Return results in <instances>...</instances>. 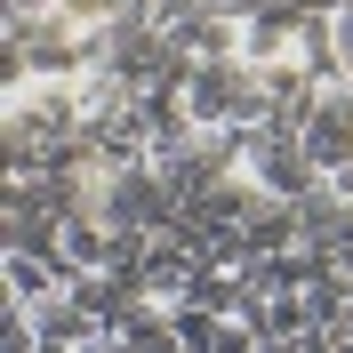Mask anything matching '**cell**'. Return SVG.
Instances as JSON below:
<instances>
[{"label": "cell", "instance_id": "obj_2", "mask_svg": "<svg viewBox=\"0 0 353 353\" xmlns=\"http://www.w3.org/2000/svg\"><path fill=\"white\" fill-rule=\"evenodd\" d=\"M169 330H176V345H185V353H217L225 313H209V305H169Z\"/></svg>", "mask_w": 353, "mask_h": 353}, {"label": "cell", "instance_id": "obj_3", "mask_svg": "<svg viewBox=\"0 0 353 353\" xmlns=\"http://www.w3.org/2000/svg\"><path fill=\"white\" fill-rule=\"evenodd\" d=\"M330 48H337V72L353 81V8H337V17H330Z\"/></svg>", "mask_w": 353, "mask_h": 353}, {"label": "cell", "instance_id": "obj_7", "mask_svg": "<svg viewBox=\"0 0 353 353\" xmlns=\"http://www.w3.org/2000/svg\"><path fill=\"white\" fill-rule=\"evenodd\" d=\"M305 17H337V8H353V0H297Z\"/></svg>", "mask_w": 353, "mask_h": 353}, {"label": "cell", "instance_id": "obj_1", "mask_svg": "<svg viewBox=\"0 0 353 353\" xmlns=\"http://www.w3.org/2000/svg\"><path fill=\"white\" fill-rule=\"evenodd\" d=\"M305 161H313L321 176H330V169H345V161H353V81L321 88V105L305 112Z\"/></svg>", "mask_w": 353, "mask_h": 353}, {"label": "cell", "instance_id": "obj_4", "mask_svg": "<svg viewBox=\"0 0 353 353\" xmlns=\"http://www.w3.org/2000/svg\"><path fill=\"white\" fill-rule=\"evenodd\" d=\"M201 8H209V0H153V24L161 32H176V24H193Z\"/></svg>", "mask_w": 353, "mask_h": 353}, {"label": "cell", "instance_id": "obj_6", "mask_svg": "<svg viewBox=\"0 0 353 353\" xmlns=\"http://www.w3.org/2000/svg\"><path fill=\"white\" fill-rule=\"evenodd\" d=\"M57 0H8V17H48Z\"/></svg>", "mask_w": 353, "mask_h": 353}, {"label": "cell", "instance_id": "obj_5", "mask_svg": "<svg viewBox=\"0 0 353 353\" xmlns=\"http://www.w3.org/2000/svg\"><path fill=\"white\" fill-rule=\"evenodd\" d=\"M217 17H233V24H249V17H265V8H281V0H209Z\"/></svg>", "mask_w": 353, "mask_h": 353}]
</instances>
